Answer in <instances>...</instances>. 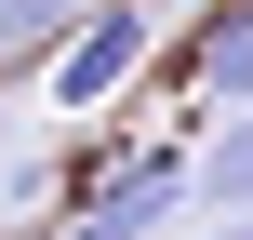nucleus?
<instances>
[{"label": "nucleus", "mask_w": 253, "mask_h": 240, "mask_svg": "<svg viewBox=\"0 0 253 240\" xmlns=\"http://www.w3.org/2000/svg\"><path fill=\"white\" fill-rule=\"evenodd\" d=\"M187 67H200V94L253 107V0H213V13H200V53H187Z\"/></svg>", "instance_id": "3"}, {"label": "nucleus", "mask_w": 253, "mask_h": 240, "mask_svg": "<svg viewBox=\"0 0 253 240\" xmlns=\"http://www.w3.org/2000/svg\"><path fill=\"white\" fill-rule=\"evenodd\" d=\"M53 240H133V227H107V214H67V227H53Z\"/></svg>", "instance_id": "6"}, {"label": "nucleus", "mask_w": 253, "mask_h": 240, "mask_svg": "<svg viewBox=\"0 0 253 240\" xmlns=\"http://www.w3.org/2000/svg\"><path fill=\"white\" fill-rule=\"evenodd\" d=\"M213 214H253V107L240 120H213V147H200V174H187Z\"/></svg>", "instance_id": "5"}, {"label": "nucleus", "mask_w": 253, "mask_h": 240, "mask_svg": "<svg viewBox=\"0 0 253 240\" xmlns=\"http://www.w3.org/2000/svg\"><path fill=\"white\" fill-rule=\"evenodd\" d=\"M133 67H147V13H133V0H93V27L53 53V107H107Z\"/></svg>", "instance_id": "1"}, {"label": "nucleus", "mask_w": 253, "mask_h": 240, "mask_svg": "<svg viewBox=\"0 0 253 240\" xmlns=\"http://www.w3.org/2000/svg\"><path fill=\"white\" fill-rule=\"evenodd\" d=\"M93 27V0H0V67H53Z\"/></svg>", "instance_id": "4"}, {"label": "nucleus", "mask_w": 253, "mask_h": 240, "mask_svg": "<svg viewBox=\"0 0 253 240\" xmlns=\"http://www.w3.org/2000/svg\"><path fill=\"white\" fill-rule=\"evenodd\" d=\"M173 200H187V160H160V147H147V160H120V174L93 187V214H107V227H133V240L160 227Z\"/></svg>", "instance_id": "2"}, {"label": "nucleus", "mask_w": 253, "mask_h": 240, "mask_svg": "<svg viewBox=\"0 0 253 240\" xmlns=\"http://www.w3.org/2000/svg\"><path fill=\"white\" fill-rule=\"evenodd\" d=\"M200 240H253V214H213V227H200Z\"/></svg>", "instance_id": "7"}]
</instances>
